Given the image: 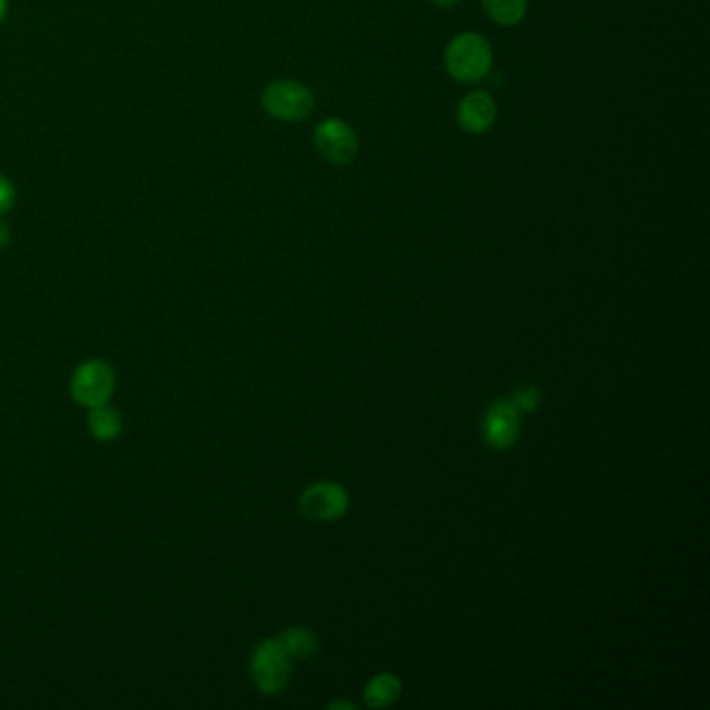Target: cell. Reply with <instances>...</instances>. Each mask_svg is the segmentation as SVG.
<instances>
[{"instance_id": "1", "label": "cell", "mask_w": 710, "mask_h": 710, "mask_svg": "<svg viewBox=\"0 0 710 710\" xmlns=\"http://www.w3.org/2000/svg\"><path fill=\"white\" fill-rule=\"evenodd\" d=\"M492 68V48L474 32L456 36L446 48V70L463 84L483 79Z\"/></svg>"}, {"instance_id": "2", "label": "cell", "mask_w": 710, "mask_h": 710, "mask_svg": "<svg viewBox=\"0 0 710 710\" xmlns=\"http://www.w3.org/2000/svg\"><path fill=\"white\" fill-rule=\"evenodd\" d=\"M261 100L265 111L280 121H303L315 109V95L307 86L292 79L269 84Z\"/></svg>"}, {"instance_id": "3", "label": "cell", "mask_w": 710, "mask_h": 710, "mask_svg": "<svg viewBox=\"0 0 710 710\" xmlns=\"http://www.w3.org/2000/svg\"><path fill=\"white\" fill-rule=\"evenodd\" d=\"M73 401L86 408L107 404L115 390V371L109 363L93 358L75 369L72 378Z\"/></svg>"}, {"instance_id": "4", "label": "cell", "mask_w": 710, "mask_h": 710, "mask_svg": "<svg viewBox=\"0 0 710 710\" xmlns=\"http://www.w3.org/2000/svg\"><path fill=\"white\" fill-rule=\"evenodd\" d=\"M250 673L262 694H280L290 680V657L285 654L280 639L261 641L250 659Z\"/></svg>"}, {"instance_id": "5", "label": "cell", "mask_w": 710, "mask_h": 710, "mask_svg": "<svg viewBox=\"0 0 710 710\" xmlns=\"http://www.w3.org/2000/svg\"><path fill=\"white\" fill-rule=\"evenodd\" d=\"M315 144L321 157L333 166H348L358 150V140L353 127L340 119L323 121L315 130Z\"/></svg>"}, {"instance_id": "6", "label": "cell", "mask_w": 710, "mask_h": 710, "mask_svg": "<svg viewBox=\"0 0 710 710\" xmlns=\"http://www.w3.org/2000/svg\"><path fill=\"white\" fill-rule=\"evenodd\" d=\"M348 509V494L342 486L332 481H319L307 488L301 497V511L315 522L340 519Z\"/></svg>"}, {"instance_id": "7", "label": "cell", "mask_w": 710, "mask_h": 710, "mask_svg": "<svg viewBox=\"0 0 710 710\" xmlns=\"http://www.w3.org/2000/svg\"><path fill=\"white\" fill-rule=\"evenodd\" d=\"M519 427H522L519 411L509 401H500L492 404L486 413L483 438L490 449H511L519 438Z\"/></svg>"}, {"instance_id": "8", "label": "cell", "mask_w": 710, "mask_h": 710, "mask_svg": "<svg viewBox=\"0 0 710 710\" xmlns=\"http://www.w3.org/2000/svg\"><path fill=\"white\" fill-rule=\"evenodd\" d=\"M458 125L469 134H483L488 132L497 121V102L488 93L475 90L472 95L465 96L456 111Z\"/></svg>"}, {"instance_id": "9", "label": "cell", "mask_w": 710, "mask_h": 710, "mask_svg": "<svg viewBox=\"0 0 710 710\" xmlns=\"http://www.w3.org/2000/svg\"><path fill=\"white\" fill-rule=\"evenodd\" d=\"M88 429L98 442H113L123 429V419L113 406H109V403L100 404L90 408Z\"/></svg>"}, {"instance_id": "10", "label": "cell", "mask_w": 710, "mask_h": 710, "mask_svg": "<svg viewBox=\"0 0 710 710\" xmlns=\"http://www.w3.org/2000/svg\"><path fill=\"white\" fill-rule=\"evenodd\" d=\"M401 682L396 675H378L369 682V686L365 689V702L371 709H383L390 707L392 702H396V698L401 696Z\"/></svg>"}, {"instance_id": "11", "label": "cell", "mask_w": 710, "mask_h": 710, "mask_svg": "<svg viewBox=\"0 0 710 710\" xmlns=\"http://www.w3.org/2000/svg\"><path fill=\"white\" fill-rule=\"evenodd\" d=\"M278 639H280V644H282V648H284L285 654L290 659L305 661L319 650V639L305 627H292Z\"/></svg>"}, {"instance_id": "12", "label": "cell", "mask_w": 710, "mask_h": 710, "mask_svg": "<svg viewBox=\"0 0 710 710\" xmlns=\"http://www.w3.org/2000/svg\"><path fill=\"white\" fill-rule=\"evenodd\" d=\"M483 9L500 25L519 24L527 11V0H483Z\"/></svg>"}, {"instance_id": "13", "label": "cell", "mask_w": 710, "mask_h": 710, "mask_svg": "<svg viewBox=\"0 0 710 710\" xmlns=\"http://www.w3.org/2000/svg\"><path fill=\"white\" fill-rule=\"evenodd\" d=\"M542 401V394L536 385H522L519 390H515V394L509 399V403L513 404L519 413H531L538 408V404Z\"/></svg>"}, {"instance_id": "14", "label": "cell", "mask_w": 710, "mask_h": 710, "mask_svg": "<svg viewBox=\"0 0 710 710\" xmlns=\"http://www.w3.org/2000/svg\"><path fill=\"white\" fill-rule=\"evenodd\" d=\"M15 203V188L13 184L0 173V215L7 213Z\"/></svg>"}, {"instance_id": "15", "label": "cell", "mask_w": 710, "mask_h": 710, "mask_svg": "<svg viewBox=\"0 0 710 710\" xmlns=\"http://www.w3.org/2000/svg\"><path fill=\"white\" fill-rule=\"evenodd\" d=\"M9 240H11V234H9V228L0 223V253H2L4 248H7V244H9Z\"/></svg>"}, {"instance_id": "16", "label": "cell", "mask_w": 710, "mask_h": 710, "mask_svg": "<svg viewBox=\"0 0 710 710\" xmlns=\"http://www.w3.org/2000/svg\"><path fill=\"white\" fill-rule=\"evenodd\" d=\"M438 7H442V9H450V7H456L461 0H433Z\"/></svg>"}, {"instance_id": "17", "label": "cell", "mask_w": 710, "mask_h": 710, "mask_svg": "<svg viewBox=\"0 0 710 710\" xmlns=\"http://www.w3.org/2000/svg\"><path fill=\"white\" fill-rule=\"evenodd\" d=\"M7 17V0H0V24L4 22Z\"/></svg>"}]
</instances>
